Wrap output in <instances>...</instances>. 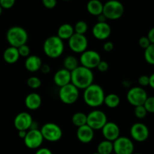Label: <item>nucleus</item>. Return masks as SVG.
Wrapping results in <instances>:
<instances>
[{"mask_svg":"<svg viewBox=\"0 0 154 154\" xmlns=\"http://www.w3.org/2000/svg\"><path fill=\"white\" fill-rule=\"evenodd\" d=\"M120 103V99L118 95L115 93H110L105 95L104 99V104L109 108H116L119 106Z\"/></svg>","mask_w":154,"mask_h":154,"instance_id":"obj_27","label":"nucleus"},{"mask_svg":"<svg viewBox=\"0 0 154 154\" xmlns=\"http://www.w3.org/2000/svg\"><path fill=\"white\" fill-rule=\"evenodd\" d=\"M42 59L37 55H29L26 58L25 60V68L28 72L34 73L40 70L42 66Z\"/></svg>","mask_w":154,"mask_h":154,"instance_id":"obj_20","label":"nucleus"},{"mask_svg":"<svg viewBox=\"0 0 154 154\" xmlns=\"http://www.w3.org/2000/svg\"><path fill=\"white\" fill-rule=\"evenodd\" d=\"M96 69H98L99 72H102V73H105V72H106L108 70V69H109V65H108V63H107L106 61H105V60H101V61L99 62V64H98Z\"/></svg>","mask_w":154,"mask_h":154,"instance_id":"obj_38","label":"nucleus"},{"mask_svg":"<svg viewBox=\"0 0 154 154\" xmlns=\"http://www.w3.org/2000/svg\"><path fill=\"white\" fill-rule=\"evenodd\" d=\"M40 132L44 140L49 142H57L63 137V130L59 125L54 123H45L41 128Z\"/></svg>","mask_w":154,"mask_h":154,"instance_id":"obj_6","label":"nucleus"},{"mask_svg":"<svg viewBox=\"0 0 154 154\" xmlns=\"http://www.w3.org/2000/svg\"><path fill=\"white\" fill-rule=\"evenodd\" d=\"M57 0H42V4L46 8L53 9L57 5Z\"/></svg>","mask_w":154,"mask_h":154,"instance_id":"obj_39","label":"nucleus"},{"mask_svg":"<svg viewBox=\"0 0 154 154\" xmlns=\"http://www.w3.org/2000/svg\"><path fill=\"white\" fill-rule=\"evenodd\" d=\"M105 94L103 88L93 83L84 90L83 98L86 105L91 108H99L104 104Z\"/></svg>","mask_w":154,"mask_h":154,"instance_id":"obj_2","label":"nucleus"},{"mask_svg":"<svg viewBox=\"0 0 154 154\" xmlns=\"http://www.w3.org/2000/svg\"><path fill=\"white\" fill-rule=\"evenodd\" d=\"M33 122L32 117L28 112L23 111L17 114L14 120V126L17 131H28Z\"/></svg>","mask_w":154,"mask_h":154,"instance_id":"obj_15","label":"nucleus"},{"mask_svg":"<svg viewBox=\"0 0 154 154\" xmlns=\"http://www.w3.org/2000/svg\"><path fill=\"white\" fill-rule=\"evenodd\" d=\"M114 153L132 154L135 150V145L131 138L125 136H120L113 142Z\"/></svg>","mask_w":154,"mask_h":154,"instance_id":"obj_11","label":"nucleus"},{"mask_svg":"<svg viewBox=\"0 0 154 154\" xmlns=\"http://www.w3.org/2000/svg\"><path fill=\"white\" fill-rule=\"evenodd\" d=\"M108 122V117L104 111L95 109L87 114V125L94 131L100 130Z\"/></svg>","mask_w":154,"mask_h":154,"instance_id":"obj_8","label":"nucleus"},{"mask_svg":"<svg viewBox=\"0 0 154 154\" xmlns=\"http://www.w3.org/2000/svg\"><path fill=\"white\" fill-rule=\"evenodd\" d=\"M51 66H50L48 64H46V63H45V64H42V67H41L40 69V71L43 74L50 73V72H51Z\"/></svg>","mask_w":154,"mask_h":154,"instance_id":"obj_42","label":"nucleus"},{"mask_svg":"<svg viewBox=\"0 0 154 154\" xmlns=\"http://www.w3.org/2000/svg\"><path fill=\"white\" fill-rule=\"evenodd\" d=\"M112 154H115V153H112Z\"/></svg>","mask_w":154,"mask_h":154,"instance_id":"obj_51","label":"nucleus"},{"mask_svg":"<svg viewBox=\"0 0 154 154\" xmlns=\"http://www.w3.org/2000/svg\"><path fill=\"white\" fill-rule=\"evenodd\" d=\"M147 37L148 38V39L150 40V43L154 44V27H153V28H151L149 30Z\"/></svg>","mask_w":154,"mask_h":154,"instance_id":"obj_43","label":"nucleus"},{"mask_svg":"<svg viewBox=\"0 0 154 154\" xmlns=\"http://www.w3.org/2000/svg\"><path fill=\"white\" fill-rule=\"evenodd\" d=\"M114 48V45L111 42H105L103 45V49L105 52H111L113 51Z\"/></svg>","mask_w":154,"mask_h":154,"instance_id":"obj_40","label":"nucleus"},{"mask_svg":"<svg viewBox=\"0 0 154 154\" xmlns=\"http://www.w3.org/2000/svg\"><path fill=\"white\" fill-rule=\"evenodd\" d=\"M102 133L105 140L114 142L120 136V129L117 123L108 121L102 127Z\"/></svg>","mask_w":154,"mask_h":154,"instance_id":"obj_17","label":"nucleus"},{"mask_svg":"<svg viewBox=\"0 0 154 154\" xmlns=\"http://www.w3.org/2000/svg\"><path fill=\"white\" fill-rule=\"evenodd\" d=\"M20 54L17 48L14 47H9L5 50L3 53V60L8 64H14L19 60Z\"/></svg>","mask_w":154,"mask_h":154,"instance_id":"obj_22","label":"nucleus"},{"mask_svg":"<svg viewBox=\"0 0 154 154\" xmlns=\"http://www.w3.org/2000/svg\"><path fill=\"white\" fill-rule=\"evenodd\" d=\"M147 111L145 109L144 105H140V106H136L134 108V114L138 119H144L147 117Z\"/></svg>","mask_w":154,"mask_h":154,"instance_id":"obj_32","label":"nucleus"},{"mask_svg":"<svg viewBox=\"0 0 154 154\" xmlns=\"http://www.w3.org/2000/svg\"><path fill=\"white\" fill-rule=\"evenodd\" d=\"M92 154H99V153H97V152H96V153H92Z\"/></svg>","mask_w":154,"mask_h":154,"instance_id":"obj_49","label":"nucleus"},{"mask_svg":"<svg viewBox=\"0 0 154 154\" xmlns=\"http://www.w3.org/2000/svg\"><path fill=\"white\" fill-rule=\"evenodd\" d=\"M75 34L74 26L69 23H63L57 30V35L62 40H69Z\"/></svg>","mask_w":154,"mask_h":154,"instance_id":"obj_23","label":"nucleus"},{"mask_svg":"<svg viewBox=\"0 0 154 154\" xmlns=\"http://www.w3.org/2000/svg\"><path fill=\"white\" fill-rule=\"evenodd\" d=\"M79 63H80L77 57H75L73 55H69L66 57L63 62V68L66 70L69 71V72H72L77 67H78L80 66Z\"/></svg>","mask_w":154,"mask_h":154,"instance_id":"obj_25","label":"nucleus"},{"mask_svg":"<svg viewBox=\"0 0 154 154\" xmlns=\"http://www.w3.org/2000/svg\"><path fill=\"white\" fill-rule=\"evenodd\" d=\"M54 82L57 87H64L71 83V72L64 68L57 71L54 76Z\"/></svg>","mask_w":154,"mask_h":154,"instance_id":"obj_19","label":"nucleus"},{"mask_svg":"<svg viewBox=\"0 0 154 154\" xmlns=\"http://www.w3.org/2000/svg\"><path fill=\"white\" fill-rule=\"evenodd\" d=\"M65 1H70V0H65Z\"/></svg>","mask_w":154,"mask_h":154,"instance_id":"obj_50","label":"nucleus"},{"mask_svg":"<svg viewBox=\"0 0 154 154\" xmlns=\"http://www.w3.org/2000/svg\"><path fill=\"white\" fill-rule=\"evenodd\" d=\"M2 13V8L1 5H0V16H1Z\"/></svg>","mask_w":154,"mask_h":154,"instance_id":"obj_47","label":"nucleus"},{"mask_svg":"<svg viewBox=\"0 0 154 154\" xmlns=\"http://www.w3.org/2000/svg\"><path fill=\"white\" fill-rule=\"evenodd\" d=\"M64 50V42L57 35L50 36L44 42L43 51L49 58H59L63 55Z\"/></svg>","mask_w":154,"mask_h":154,"instance_id":"obj_3","label":"nucleus"},{"mask_svg":"<svg viewBox=\"0 0 154 154\" xmlns=\"http://www.w3.org/2000/svg\"><path fill=\"white\" fill-rule=\"evenodd\" d=\"M23 141L27 148L31 150H38L40 148L44 141L40 129H29L27 131Z\"/></svg>","mask_w":154,"mask_h":154,"instance_id":"obj_13","label":"nucleus"},{"mask_svg":"<svg viewBox=\"0 0 154 154\" xmlns=\"http://www.w3.org/2000/svg\"><path fill=\"white\" fill-rule=\"evenodd\" d=\"M79 90L72 84H69L59 90V98L63 104L72 105L79 99Z\"/></svg>","mask_w":154,"mask_h":154,"instance_id":"obj_7","label":"nucleus"},{"mask_svg":"<svg viewBox=\"0 0 154 154\" xmlns=\"http://www.w3.org/2000/svg\"><path fill=\"white\" fill-rule=\"evenodd\" d=\"M18 52H19L20 57H28L30 55V48L28 45L26 44V45H22V46L19 47L17 48Z\"/></svg>","mask_w":154,"mask_h":154,"instance_id":"obj_34","label":"nucleus"},{"mask_svg":"<svg viewBox=\"0 0 154 154\" xmlns=\"http://www.w3.org/2000/svg\"><path fill=\"white\" fill-rule=\"evenodd\" d=\"M103 3L100 0H90L87 2V10L93 16H99L103 11Z\"/></svg>","mask_w":154,"mask_h":154,"instance_id":"obj_24","label":"nucleus"},{"mask_svg":"<svg viewBox=\"0 0 154 154\" xmlns=\"http://www.w3.org/2000/svg\"><path fill=\"white\" fill-rule=\"evenodd\" d=\"M88 30V25L84 20H79L74 26V31L75 33L79 35H85Z\"/></svg>","mask_w":154,"mask_h":154,"instance_id":"obj_30","label":"nucleus"},{"mask_svg":"<svg viewBox=\"0 0 154 154\" xmlns=\"http://www.w3.org/2000/svg\"><path fill=\"white\" fill-rule=\"evenodd\" d=\"M130 135L134 141L137 142H144L148 139L150 131L144 123L138 122L131 126Z\"/></svg>","mask_w":154,"mask_h":154,"instance_id":"obj_14","label":"nucleus"},{"mask_svg":"<svg viewBox=\"0 0 154 154\" xmlns=\"http://www.w3.org/2000/svg\"><path fill=\"white\" fill-rule=\"evenodd\" d=\"M68 45L72 52L75 54H82L88 48V40L85 35L75 34L68 40Z\"/></svg>","mask_w":154,"mask_h":154,"instance_id":"obj_12","label":"nucleus"},{"mask_svg":"<svg viewBox=\"0 0 154 154\" xmlns=\"http://www.w3.org/2000/svg\"><path fill=\"white\" fill-rule=\"evenodd\" d=\"M147 113L154 114V96H148L144 104Z\"/></svg>","mask_w":154,"mask_h":154,"instance_id":"obj_33","label":"nucleus"},{"mask_svg":"<svg viewBox=\"0 0 154 154\" xmlns=\"http://www.w3.org/2000/svg\"><path fill=\"white\" fill-rule=\"evenodd\" d=\"M16 0H0V5L2 9H10L14 5Z\"/></svg>","mask_w":154,"mask_h":154,"instance_id":"obj_37","label":"nucleus"},{"mask_svg":"<svg viewBox=\"0 0 154 154\" xmlns=\"http://www.w3.org/2000/svg\"><path fill=\"white\" fill-rule=\"evenodd\" d=\"M35 154H53L52 151L47 147H40L36 150Z\"/></svg>","mask_w":154,"mask_h":154,"instance_id":"obj_41","label":"nucleus"},{"mask_svg":"<svg viewBox=\"0 0 154 154\" xmlns=\"http://www.w3.org/2000/svg\"><path fill=\"white\" fill-rule=\"evenodd\" d=\"M124 6L118 0H109L103 5L102 14L107 20H116L120 19L124 14Z\"/></svg>","mask_w":154,"mask_h":154,"instance_id":"obj_5","label":"nucleus"},{"mask_svg":"<svg viewBox=\"0 0 154 154\" xmlns=\"http://www.w3.org/2000/svg\"><path fill=\"white\" fill-rule=\"evenodd\" d=\"M6 39L11 47L18 48L27 43L29 35L24 28L14 26L8 29L6 33Z\"/></svg>","mask_w":154,"mask_h":154,"instance_id":"obj_4","label":"nucleus"},{"mask_svg":"<svg viewBox=\"0 0 154 154\" xmlns=\"http://www.w3.org/2000/svg\"><path fill=\"white\" fill-rule=\"evenodd\" d=\"M132 154H141V153H133Z\"/></svg>","mask_w":154,"mask_h":154,"instance_id":"obj_48","label":"nucleus"},{"mask_svg":"<svg viewBox=\"0 0 154 154\" xmlns=\"http://www.w3.org/2000/svg\"><path fill=\"white\" fill-rule=\"evenodd\" d=\"M42 103V99L40 95L37 93H30L26 96L25 105L29 110L35 111L38 109Z\"/></svg>","mask_w":154,"mask_h":154,"instance_id":"obj_21","label":"nucleus"},{"mask_svg":"<svg viewBox=\"0 0 154 154\" xmlns=\"http://www.w3.org/2000/svg\"><path fill=\"white\" fill-rule=\"evenodd\" d=\"M138 45H139L140 48H141L142 49L145 50L146 48H148L151 43H150V40L148 39V38L147 36H142L139 38L138 40Z\"/></svg>","mask_w":154,"mask_h":154,"instance_id":"obj_35","label":"nucleus"},{"mask_svg":"<svg viewBox=\"0 0 154 154\" xmlns=\"http://www.w3.org/2000/svg\"><path fill=\"white\" fill-rule=\"evenodd\" d=\"M27 133V131H18V136L21 139H24Z\"/></svg>","mask_w":154,"mask_h":154,"instance_id":"obj_46","label":"nucleus"},{"mask_svg":"<svg viewBox=\"0 0 154 154\" xmlns=\"http://www.w3.org/2000/svg\"><path fill=\"white\" fill-rule=\"evenodd\" d=\"M101 60V56L97 51L93 50H87L81 54L79 63H81V66L92 70L93 69H96Z\"/></svg>","mask_w":154,"mask_h":154,"instance_id":"obj_10","label":"nucleus"},{"mask_svg":"<svg viewBox=\"0 0 154 154\" xmlns=\"http://www.w3.org/2000/svg\"><path fill=\"white\" fill-rule=\"evenodd\" d=\"M76 135L80 142L83 143V144H89L93 141L95 135V132L89 126L84 125V126L78 128Z\"/></svg>","mask_w":154,"mask_h":154,"instance_id":"obj_18","label":"nucleus"},{"mask_svg":"<svg viewBox=\"0 0 154 154\" xmlns=\"http://www.w3.org/2000/svg\"><path fill=\"white\" fill-rule=\"evenodd\" d=\"M26 84L29 88L36 90L42 86V81L36 76H32L29 78L26 81Z\"/></svg>","mask_w":154,"mask_h":154,"instance_id":"obj_31","label":"nucleus"},{"mask_svg":"<svg viewBox=\"0 0 154 154\" xmlns=\"http://www.w3.org/2000/svg\"><path fill=\"white\" fill-rule=\"evenodd\" d=\"M147 97V91L141 87H132L126 94L128 102L134 107L144 105Z\"/></svg>","mask_w":154,"mask_h":154,"instance_id":"obj_9","label":"nucleus"},{"mask_svg":"<svg viewBox=\"0 0 154 154\" xmlns=\"http://www.w3.org/2000/svg\"><path fill=\"white\" fill-rule=\"evenodd\" d=\"M92 34L97 40L104 41L108 39L111 34V28L107 22H97L92 29Z\"/></svg>","mask_w":154,"mask_h":154,"instance_id":"obj_16","label":"nucleus"},{"mask_svg":"<svg viewBox=\"0 0 154 154\" xmlns=\"http://www.w3.org/2000/svg\"><path fill=\"white\" fill-rule=\"evenodd\" d=\"M94 74L91 69L79 66L75 70L71 72V84L78 90H85L93 84Z\"/></svg>","mask_w":154,"mask_h":154,"instance_id":"obj_1","label":"nucleus"},{"mask_svg":"<svg viewBox=\"0 0 154 154\" xmlns=\"http://www.w3.org/2000/svg\"><path fill=\"white\" fill-rule=\"evenodd\" d=\"M149 78H150V83H149V86L154 90V72L149 76Z\"/></svg>","mask_w":154,"mask_h":154,"instance_id":"obj_45","label":"nucleus"},{"mask_svg":"<svg viewBox=\"0 0 154 154\" xmlns=\"http://www.w3.org/2000/svg\"><path fill=\"white\" fill-rule=\"evenodd\" d=\"M97 153L99 154H112L114 153L112 141L105 139L99 142L97 146Z\"/></svg>","mask_w":154,"mask_h":154,"instance_id":"obj_26","label":"nucleus"},{"mask_svg":"<svg viewBox=\"0 0 154 154\" xmlns=\"http://www.w3.org/2000/svg\"><path fill=\"white\" fill-rule=\"evenodd\" d=\"M87 114L84 112H76L72 117V122L77 128L87 125Z\"/></svg>","mask_w":154,"mask_h":154,"instance_id":"obj_28","label":"nucleus"},{"mask_svg":"<svg viewBox=\"0 0 154 154\" xmlns=\"http://www.w3.org/2000/svg\"><path fill=\"white\" fill-rule=\"evenodd\" d=\"M107 20V18L105 17L103 14H101L99 16H97V22L99 23H105Z\"/></svg>","mask_w":154,"mask_h":154,"instance_id":"obj_44","label":"nucleus"},{"mask_svg":"<svg viewBox=\"0 0 154 154\" xmlns=\"http://www.w3.org/2000/svg\"><path fill=\"white\" fill-rule=\"evenodd\" d=\"M144 60L148 64L154 66V44H151L144 50Z\"/></svg>","mask_w":154,"mask_h":154,"instance_id":"obj_29","label":"nucleus"},{"mask_svg":"<svg viewBox=\"0 0 154 154\" xmlns=\"http://www.w3.org/2000/svg\"><path fill=\"white\" fill-rule=\"evenodd\" d=\"M138 82L139 84V87H144L149 86V83H150V78L148 75H143L138 78Z\"/></svg>","mask_w":154,"mask_h":154,"instance_id":"obj_36","label":"nucleus"}]
</instances>
